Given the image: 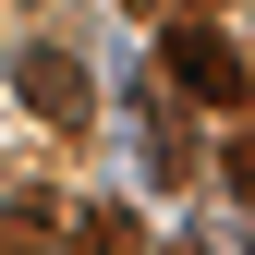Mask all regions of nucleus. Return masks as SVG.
<instances>
[{"label":"nucleus","mask_w":255,"mask_h":255,"mask_svg":"<svg viewBox=\"0 0 255 255\" xmlns=\"http://www.w3.org/2000/svg\"><path fill=\"white\" fill-rule=\"evenodd\" d=\"M158 73H170L195 110H219L231 134L255 122V73H243V49L219 37V24H158Z\"/></svg>","instance_id":"1"},{"label":"nucleus","mask_w":255,"mask_h":255,"mask_svg":"<svg viewBox=\"0 0 255 255\" xmlns=\"http://www.w3.org/2000/svg\"><path fill=\"white\" fill-rule=\"evenodd\" d=\"M12 85H24V110H37L49 134H85V122H98V85H85V61H73V49H49V37L12 61Z\"/></svg>","instance_id":"2"},{"label":"nucleus","mask_w":255,"mask_h":255,"mask_svg":"<svg viewBox=\"0 0 255 255\" xmlns=\"http://www.w3.org/2000/svg\"><path fill=\"white\" fill-rule=\"evenodd\" d=\"M134 158H146V182H182V134H170V98L158 85H134Z\"/></svg>","instance_id":"3"},{"label":"nucleus","mask_w":255,"mask_h":255,"mask_svg":"<svg viewBox=\"0 0 255 255\" xmlns=\"http://www.w3.org/2000/svg\"><path fill=\"white\" fill-rule=\"evenodd\" d=\"M73 255H146L134 207H85V219H73Z\"/></svg>","instance_id":"4"},{"label":"nucleus","mask_w":255,"mask_h":255,"mask_svg":"<svg viewBox=\"0 0 255 255\" xmlns=\"http://www.w3.org/2000/svg\"><path fill=\"white\" fill-rule=\"evenodd\" d=\"M61 243V207H49V182H24L12 195V255H49Z\"/></svg>","instance_id":"5"},{"label":"nucleus","mask_w":255,"mask_h":255,"mask_svg":"<svg viewBox=\"0 0 255 255\" xmlns=\"http://www.w3.org/2000/svg\"><path fill=\"white\" fill-rule=\"evenodd\" d=\"M219 182H231V195L255 207V122H243V134H231V146H219Z\"/></svg>","instance_id":"6"},{"label":"nucleus","mask_w":255,"mask_h":255,"mask_svg":"<svg viewBox=\"0 0 255 255\" xmlns=\"http://www.w3.org/2000/svg\"><path fill=\"white\" fill-rule=\"evenodd\" d=\"M182 255H207V243H182Z\"/></svg>","instance_id":"7"}]
</instances>
